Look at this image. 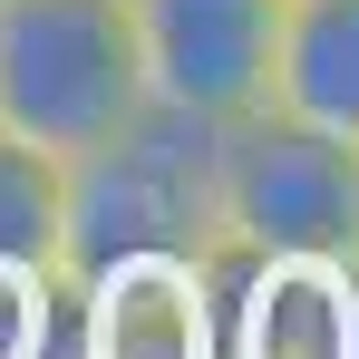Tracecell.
Segmentation results:
<instances>
[{
  "label": "cell",
  "instance_id": "7",
  "mask_svg": "<svg viewBox=\"0 0 359 359\" xmlns=\"http://www.w3.org/2000/svg\"><path fill=\"white\" fill-rule=\"evenodd\" d=\"M272 107L359 146V0H282Z\"/></svg>",
  "mask_w": 359,
  "mask_h": 359
},
{
  "label": "cell",
  "instance_id": "3",
  "mask_svg": "<svg viewBox=\"0 0 359 359\" xmlns=\"http://www.w3.org/2000/svg\"><path fill=\"white\" fill-rule=\"evenodd\" d=\"M214 214L243 262H350L359 252V146L282 107H252L214 146Z\"/></svg>",
  "mask_w": 359,
  "mask_h": 359
},
{
  "label": "cell",
  "instance_id": "4",
  "mask_svg": "<svg viewBox=\"0 0 359 359\" xmlns=\"http://www.w3.org/2000/svg\"><path fill=\"white\" fill-rule=\"evenodd\" d=\"M126 20H136V68H146L156 107L204 126L272 107L282 0H126Z\"/></svg>",
  "mask_w": 359,
  "mask_h": 359
},
{
  "label": "cell",
  "instance_id": "8",
  "mask_svg": "<svg viewBox=\"0 0 359 359\" xmlns=\"http://www.w3.org/2000/svg\"><path fill=\"white\" fill-rule=\"evenodd\" d=\"M59 224H68V165L0 126V282H59Z\"/></svg>",
  "mask_w": 359,
  "mask_h": 359
},
{
  "label": "cell",
  "instance_id": "1",
  "mask_svg": "<svg viewBox=\"0 0 359 359\" xmlns=\"http://www.w3.org/2000/svg\"><path fill=\"white\" fill-rule=\"evenodd\" d=\"M214 146L224 126L136 107V117L68 156V224H59V282H97L117 262H214L224 214H214Z\"/></svg>",
  "mask_w": 359,
  "mask_h": 359
},
{
  "label": "cell",
  "instance_id": "6",
  "mask_svg": "<svg viewBox=\"0 0 359 359\" xmlns=\"http://www.w3.org/2000/svg\"><path fill=\"white\" fill-rule=\"evenodd\" d=\"M214 282H224V359H359V252L350 262L214 252Z\"/></svg>",
  "mask_w": 359,
  "mask_h": 359
},
{
  "label": "cell",
  "instance_id": "5",
  "mask_svg": "<svg viewBox=\"0 0 359 359\" xmlns=\"http://www.w3.org/2000/svg\"><path fill=\"white\" fill-rule=\"evenodd\" d=\"M68 359H224L214 262H117L68 282Z\"/></svg>",
  "mask_w": 359,
  "mask_h": 359
},
{
  "label": "cell",
  "instance_id": "2",
  "mask_svg": "<svg viewBox=\"0 0 359 359\" xmlns=\"http://www.w3.org/2000/svg\"><path fill=\"white\" fill-rule=\"evenodd\" d=\"M146 107V68H136V20L126 0H0V126L88 156Z\"/></svg>",
  "mask_w": 359,
  "mask_h": 359
}]
</instances>
